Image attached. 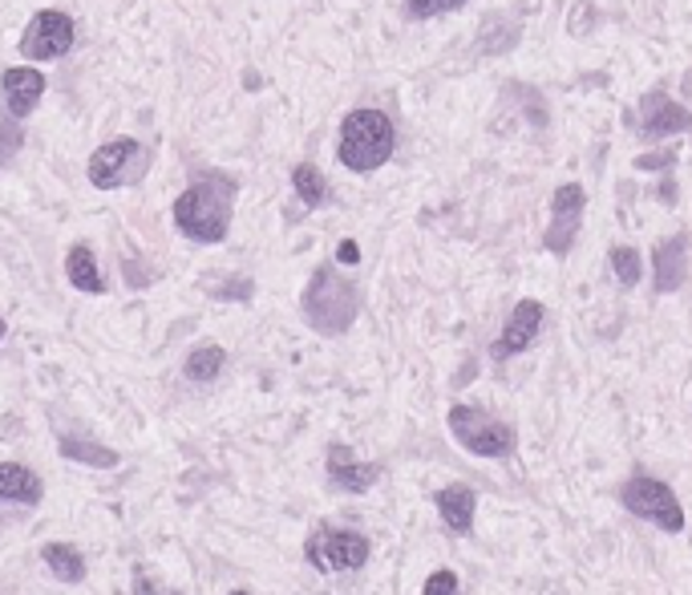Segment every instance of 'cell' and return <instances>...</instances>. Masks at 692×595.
I'll return each instance as SVG.
<instances>
[{"label": "cell", "instance_id": "cell-20", "mask_svg": "<svg viewBox=\"0 0 692 595\" xmlns=\"http://www.w3.org/2000/svg\"><path fill=\"white\" fill-rule=\"evenodd\" d=\"M223 368H227V353L219 344H203V349H195V353L186 356V377L198 385H211Z\"/></svg>", "mask_w": 692, "mask_h": 595}, {"label": "cell", "instance_id": "cell-22", "mask_svg": "<svg viewBox=\"0 0 692 595\" xmlns=\"http://www.w3.org/2000/svg\"><path fill=\"white\" fill-rule=\"evenodd\" d=\"M611 271H616V280L623 283V288H632V283H640V255H636V247H611Z\"/></svg>", "mask_w": 692, "mask_h": 595}, {"label": "cell", "instance_id": "cell-8", "mask_svg": "<svg viewBox=\"0 0 692 595\" xmlns=\"http://www.w3.org/2000/svg\"><path fill=\"white\" fill-rule=\"evenodd\" d=\"M73 45V21L61 9H41L21 33V53L25 61H57L65 57Z\"/></svg>", "mask_w": 692, "mask_h": 595}, {"label": "cell", "instance_id": "cell-4", "mask_svg": "<svg viewBox=\"0 0 692 595\" xmlns=\"http://www.w3.org/2000/svg\"><path fill=\"white\" fill-rule=\"evenodd\" d=\"M446 425H450L453 441L466 453H474V458H510L514 453V429H510V422L495 417V413L482 410V405H453Z\"/></svg>", "mask_w": 692, "mask_h": 595}, {"label": "cell", "instance_id": "cell-2", "mask_svg": "<svg viewBox=\"0 0 692 595\" xmlns=\"http://www.w3.org/2000/svg\"><path fill=\"white\" fill-rule=\"evenodd\" d=\"M300 308H304L308 328H316L320 337H344L353 328L356 312H361V292L337 268H320L312 271L308 288L300 296Z\"/></svg>", "mask_w": 692, "mask_h": 595}, {"label": "cell", "instance_id": "cell-21", "mask_svg": "<svg viewBox=\"0 0 692 595\" xmlns=\"http://www.w3.org/2000/svg\"><path fill=\"white\" fill-rule=\"evenodd\" d=\"M292 186H296V195L304 207H320L328 198V183L325 174L312 167V162H300V167H292Z\"/></svg>", "mask_w": 692, "mask_h": 595}, {"label": "cell", "instance_id": "cell-3", "mask_svg": "<svg viewBox=\"0 0 692 595\" xmlns=\"http://www.w3.org/2000/svg\"><path fill=\"white\" fill-rule=\"evenodd\" d=\"M393 122L389 113L381 110H349V118L340 122V142H337V158L340 167L356 170V174H368V170L385 167L393 158Z\"/></svg>", "mask_w": 692, "mask_h": 595}, {"label": "cell", "instance_id": "cell-19", "mask_svg": "<svg viewBox=\"0 0 692 595\" xmlns=\"http://www.w3.org/2000/svg\"><path fill=\"white\" fill-rule=\"evenodd\" d=\"M41 563L49 567V575L61 583H82L85 580V555L73 547V543H45L41 547Z\"/></svg>", "mask_w": 692, "mask_h": 595}, {"label": "cell", "instance_id": "cell-9", "mask_svg": "<svg viewBox=\"0 0 692 595\" xmlns=\"http://www.w3.org/2000/svg\"><path fill=\"white\" fill-rule=\"evenodd\" d=\"M583 207H587V195H583L580 183H563L551 195V227H547V252L551 255H567L575 247V235H580L583 223Z\"/></svg>", "mask_w": 692, "mask_h": 595}, {"label": "cell", "instance_id": "cell-28", "mask_svg": "<svg viewBox=\"0 0 692 595\" xmlns=\"http://www.w3.org/2000/svg\"><path fill=\"white\" fill-rule=\"evenodd\" d=\"M231 595H247V592H231Z\"/></svg>", "mask_w": 692, "mask_h": 595}, {"label": "cell", "instance_id": "cell-10", "mask_svg": "<svg viewBox=\"0 0 692 595\" xmlns=\"http://www.w3.org/2000/svg\"><path fill=\"white\" fill-rule=\"evenodd\" d=\"M640 134L648 142H660V138H672V134H684V130H692V113L680 106V101H672L665 94V89H652V94H644V101H640Z\"/></svg>", "mask_w": 692, "mask_h": 595}, {"label": "cell", "instance_id": "cell-14", "mask_svg": "<svg viewBox=\"0 0 692 595\" xmlns=\"http://www.w3.org/2000/svg\"><path fill=\"white\" fill-rule=\"evenodd\" d=\"M434 507H438L441 523L450 526L453 535H470L474 531V510H478V490L466 486V482H450L434 495Z\"/></svg>", "mask_w": 692, "mask_h": 595}, {"label": "cell", "instance_id": "cell-16", "mask_svg": "<svg viewBox=\"0 0 692 595\" xmlns=\"http://www.w3.org/2000/svg\"><path fill=\"white\" fill-rule=\"evenodd\" d=\"M45 498V482L21 462H0V502L16 507H37Z\"/></svg>", "mask_w": 692, "mask_h": 595}, {"label": "cell", "instance_id": "cell-5", "mask_svg": "<svg viewBox=\"0 0 692 595\" xmlns=\"http://www.w3.org/2000/svg\"><path fill=\"white\" fill-rule=\"evenodd\" d=\"M620 502L628 514H636L644 523L660 526L665 535H680V531H684V507H680V498L672 495L668 482L636 474V478H628L620 486Z\"/></svg>", "mask_w": 692, "mask_h": 595}, {"label": "cell", "instance_id": "cell-17", "mask_svg": "<svg viewBox=\"0 0 692 595\" xmlns=\"http://www.w3.org/2000/svg\"><path fill=\"white\" fill-rule=\"evenodd\" d=\"M57 453L70 458V462H77V466H89V470H113L122 462L118 450H110V446H101V441H94V438H85V434H61V438H57Z\"/></svg>", "mask_w": 692, "mask_h": 595}, {"label": "cell", "instance_id": "cell-7", "mask_svg": "<svg viewBox=\"0 0 692 595\" xmlns=\"http://www.w3.org/2000/svg\"><path fill=\"white\" fill-rule=\"evenodd\" d=\"M146 167H150V150L138 138L122 134V138L101 142L98 150L89 155V162H85V174H89V183L98 191H118L126 183H138Z\"/></svg>", "mask_w": 692, "mask_h": 595}, {"label": "cell", "instance_id": "cell-12", "mask_svg": "<svg viewBox=\"0 0 692 595\" xmlns=\"http://www.w3.org/2000/svg\"><path fill=\"white\" fill-rule=\"evenodd\" d=\"M538 328H543V304L538 300H519L514 312H510L507 328H502V337L490 344V356L495 361H510V356L526 353L535 344Z\"/></svg>", "mask_w": 692, "mask_h": 595}, {"label": "cell", "instance_id": "cell-11", "mask_svg": "<svg viewBox=\"0 0 692 595\" xmlns=\"http://www.w3.org/2000/svg\"><path fill=\"white\" fill-rule=\"evenodd\" d=\"M328 482L337 486V490H344V495H365V490H373L377 486V478H381V466L377 462H361L344 441H332L328 446Z\"/></svg>", "mask_w": 692, "mask_h": 595}, {"label": "cell", "instance_id": "cell-15", "mask_svg": "<svg viewBox=\"0 0 692 595\" xmlns=\"http://www.w3.org/2000/svg\"><path fill=\"white\" fill-rule=\"evenodd\" d=\"M652 280H656V292H677L684 276H689V235L680 231L672 240L656 243V252H652Z\"/></svg>", "mask_w": 692, "mask_h": 595}, {"label": "cell", "instance_id": "cell-23", "mask_svg": "<svg viewBox=\"0 0 692 595\" xmlns=\"http://www.w3.org/2000/svg\"><path fill=\"white\" fill-rule=\"evenodd\" d=\"M422 595H462V583H458V575H453L450 567H441V571H434L425 580Z\"/></svg>", "mask_w": 692, "mask_h": 595}, {"label": "cell", "instance_id": "cell-13", "mask_svg": "<svg viewBox=\"0 0 692 595\" xmlns=\"http://www.w3.org/2000/svg\"><path fill=\"white\" fill-rule=\"evenodd\" d=\"M0 89H4V110L21 122V118H28V113L37 110V101H41L45 73H37L33 65H13V70H4Z\"/></svg>", "mask_w": 692, "mask_h": 595}, {"label": "cell", "instance_id": "cell-18", "mask_svg": "<svg viewBox=\"0 0 692 595\" xmlns=\"http://www.w3.org/2000/svg\"><path fill=\"white\" fill-rule=\"evenodd\" d=\"M65 280L77 288V292H89V296H101L106 292V276L98 271V259L85 243H73L70 255H65Z\"/></svg>", "mask_w": 692, "mask_h": 595}, {"label": "cell", "instance_id": "cell-26", "mask_svg": "<svg viewBox=\"0 0 692 595\" xmlns=\"http://www.w3.org/2000/svg\"><path fill=\"white\" fill-rule=\"evenodd\" d=\"M668 162H672V155H644L640 158V167L648 170V167H668Z\"/></svg>", "mask_w": 692, "mask_h": 595}, {"label": "cell", "instance_id": "cell-27", "mask_svg": "<svg viewBox=\"0 0 692 595\" xmlns=\"http://www.w3.org/2000/svg\"><path fill=\"white\" fill-rule=\"evenodd\" d=\"M0 340H4V316H0Z\"/></svg>", "mask_w": 692, "mask_h": 595}, {"label": "cell", "instance_id": "cell-24", "mask_svg": "<svg viewBox=\"0 0 692 595\" xmlns=\"http://www.w3.org/2000/svg\"><path fill=\"white\" fill-rule=\"evenodd\" d=\"M466 0H405V9L410 16H438V13H450V9H462Z\"/></svg>", "mask_w": 692, "mask_h": 595}, {"label": "cell", "instance_id": "cell-25", "mask_svg": "<svg viewBox=\"0 0 692 595\" xmlns=\"http://www.w3.org/2000/svg\"><path fill=\"white\" fill-rule=\"evenodd\" d=\"M337 264H361V247L353 240H344L337 247Z\"/></svg>", "mask_w": 692, "mask_h": 595}, {"label": "cell", "instance_id": "cell-1", "mask_svg": "<svg viewBox=\"0 0 692 595\" xmlns=\"http://www.w3.org/2000/svg\"><path fill=\"white\" fill-rule=\"evenodd\" d=\"M231 203H235V179L207 170L174 198V227L195 243H223L231 231Z\"/></svg>", "mask_w": 692, "mask_h": 595}, {"label": "cell", "instance_id": "cell-6", "mask_svg": "<svg viewBox=\"0 0 692 595\" xmlns=\"http://www.w3.org/2000/svg\"><path fill=\"white\" fill-rule=\"evenodd\" d=\"M373 555L361 531H344V526H316L304 543V559H308L320 575H340V571H361Z\"/></svg>", "mask_w": 692, "mask_h": 595}]
</instances>
